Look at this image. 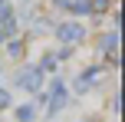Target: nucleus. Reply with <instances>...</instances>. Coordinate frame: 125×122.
<instances>
[{
    "mask_svg": "<svg viewBox=\"0 0 125 122\" xmlns=\"http://www.w3.org/2000/svg\"><path fill=\"white\" fill-rule=\"evenodd\" d=\"M17 119H20V122H30V119H33V109H30V106H23V109H17Z\"/></svg>",
    "mask_w": 125,
    "mask_h": 122,
    "instance_id": "nucleus-1",
    "label": "nucleus"
}]
</instances>
